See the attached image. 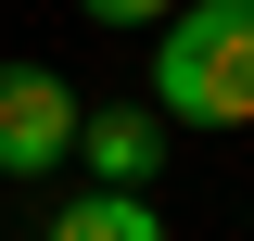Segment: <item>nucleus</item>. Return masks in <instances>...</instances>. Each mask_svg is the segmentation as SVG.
<instances>
[{
	"label": "nucleus",
	"instance_id": "20e7f679",
	"mask_svg": "<svg viewBox=\"0 0 254 241\" xmlns=\"http://www.w3.org/2000/svg\"><path fill=\"white\" fill-rule=\"evenodd\" d=\"M38 241H165V216H153V190H115V178H89V190H76V203H64Z\"/></svg>",
	"mask_w": 254,
	"mask_h": 241
},
{
	"label": "nucleus",
	"instance_id": "39448f33",
	"mask_svg": "<svg viewBox=\"0 0 254 241\" xmlns=\"http://www.w3.org/2000/svg\"><path fill=\"white\" fill-rule=\"evenodd\" d=\"M76 13H89V26H165L178 0H76Z\"/></svg>",
	"mask_w": 254,
	"mask_h": 241
},
{
	"label": "nucleus",
	"instance_id": "7ed1b4c3",
	"mask_svg": "<svg viewBox=\"0 0 254 241\" xmlns=\"http://www.w3.org/2000/svg\"><path fill=\"white\" fill-rule=\"evenodd\" d=\"M165 102H89L76 115V165L89 178H115V190H153V165H165Z\"/></svg>",
	"mask_w": 254,
	"mask_h": 241
},
{
	"label": "nucleus",
	"instance_id": "f257e3e1",
	"mask_svg": "<svg viewBox=\"0 0 254 241\" xmlns=\"http://www.w3.org/2000/svg\"><path fill=\"white\" fill-rule=\"evenodd\" d=\"M165 127H254V0H178L153 26Z\"/></svg>",
	"mask_w": 254,
	"mask_h": 241
},
{
	"label": "nucleus",
	"instance_id": "f03ea898",
	"mask_svg": "<svg viewBox=\"0 0 254 241\" xmlns=\"http://www.w3.org/2000/svg\"><path fill=\"white\" fill-rule=\"evenodd\" d=\"M76 115H89V102L64 89L51 63H0V178H51V165H76Z\"/></svg>",
	"mask_w": 254,
	"mask_h": 241
}]
</instances>
